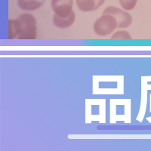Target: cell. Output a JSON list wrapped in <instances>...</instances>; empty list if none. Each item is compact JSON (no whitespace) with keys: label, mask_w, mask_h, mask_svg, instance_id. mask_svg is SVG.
<instances>
[{"label":"cell","mask_w":151,"mask_h":151,"mask_svg":"<svg viewBox=\"0 0 151 151\" xmlns=\"http://www.w3.org/2000/svg\"><path fill=\"white\" fill-rule=\"evenodd\" d=\"M45 0H17V5L24 11H35L45 5Z\"/></svg>","instance_id":"obj_6"},{"label":"cell","mask_w":151,"mask_h":151,"mask_svg":"<svg viewBox=\"0 0 151 151\" xmlns=\"http://www.w3.org/2000/svg\"><path fill=\"white\" fill-rule=\"evenodd\" d=\"M18 37L16 19H10L9 21V40H15Z\"/></svg>","instance_id":"obj_8"},{"label":"cell","mask_w":151,"mask_h":151,"mask_svg":"<svg viewBox=\"0 0 151 151\" xmlns=\"http://www.w3.org/2000/svg\"><path fill=\"white\" fill-rule=\"evenodd\" d=\"M132 37L127 31L119 30L111 36V40H132Z\"/></svg>","instance_id":"obj_10"},{"label":"cell","mask_w":151,"mask_h":151,"mask_svg":"<svg viewBox=\"0 0 151 151\" xmlns=\"http://www.w3.org/2000/svg\"><path fill=\"white\" fill-rule=\"evenodd\" d=\"M76 20V14L73 11L71 14L66 17H61L60 16L54 14L53 16V23L55 26L60 29H65L72 26L74 24Z\"/></svg>","instance_id":"obj_5"},{"label":"cell","mask_w":151,"mask_h":151,"mask_svg":"<svg viewBox=\"0 0 151 151\" xmlns=\"http://www.w3.org/2000/svg\"><path fill=\"white\" fill-rule=\"evenodd\" d=\"M105 0H95V5H94V10L93 11H95L97 9H99L104 3Z\"/></svg>","instance_id":"obj_11"},{"label":"cell","mask_w":151,"mask_h":151,"mask_svg":"<svg viewBox=\"0 0 151 151\" xmlns=\"http://www.w3.org/2000/svg\"><path fill=\"white\" fill-rule=\"evenodd\" d=\"M116 19L111 14H104L94 24V33L100 36H106L113 33L117 27Z\"/></svg>","instance_id":"obj_2"},{"label":"cell","mask_w":151,"mask_h":151,"mask_svg":"<svg viewBox=\"0 0 151 151\" xmlns=\"http://www.w3.org/2000/svg\"><path fill=\"white\" fill-rule=\"evenodd\" d=\"M104 14H111L116 19L118 28H127L132 24V17L129 12L122 10L119 8L110 6L105 9L103 12Z\"/></svg>","instance_id":"obj_3"},{"label":"cell","mask_w":151,"mask_h":151,"mask_svg":"<svg viewBox=\"0 0 151 151\" xmlns=\"http://www.w3.org/2000/svg\"><path fill=\"white\" fill-rule=\"evenodd\" d=\"M51 5L55 14L66 17L73 12V0H52Z\"/></svg>","instance_id":"obj_4"},{"label":"cell","mask_w":151,"mask_h":151,"mask_svg":"<svg viewBox=\"0 0 151 151\" xmlns=\"http://www.w3.org/2000/svg\"><path fill=\"white\" fill-rule=\"evenodd\" d=\"M122 9L125 11H131L136 6L137 0H119Z\"/></svg>","instance_id":"obj_9"},{"label":"cell","mask_w":151,"mask_h":151,"mask_svg":"<svg viewBox=\"0 0 151 151\" xmlns=\"http://www.w3.org/2000/svg\"><path fill=\"white\" fill-rule=\"evenodd\" d=\"M18 37L17 40H33L37 38V27L36 20L33 14L24 13L17 19Z\"/></svg>","instance_id":"obj_1"},{"label":"cell","mask_w":151,"mask_h":151,"mask_svg":"<svg viewBox=\"0 0 151 151\" xmlns=\"http://www.w3.org/2000/svg\"><path fill=\"white\" fill-rule=\"evenodd\" d=\"M77 7L83 12H89L94 10L95 0H76Z\"/></svg>","instance_id":"obj_7"}]
</instances>
